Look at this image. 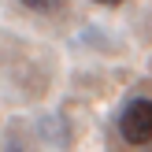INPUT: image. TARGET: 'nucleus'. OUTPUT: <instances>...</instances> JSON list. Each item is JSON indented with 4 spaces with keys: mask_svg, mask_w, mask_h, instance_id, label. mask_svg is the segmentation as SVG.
Wrapping results in <instances>:
<instances>
[{
    "mask_svg": "<svg viewBox=\"0 0 152 152\" xmlns=\"http://www.w3.org/2000/svg\"><path fill=\"white\" fill-rule=\"evenodd\" d=\"M119 134L130 145H148L152 141V96H134L119 111Z\"/></svg>",
    "mask_w": 152,
    "mask_h": 152,
    "instance_id": "obj_1",
    "label": "nucleus"
},
{
    "mask_svg": "<svg viewBox=\"0 0 152 152\" xmlns=\"http://www.w3.org/2000/svg\"><path fill=\"white\" fill-rule=\"evenodd\" d=\"M22 4H26L30 11H37V15H52V11L63 7V0H22Z\"/></svg>",
    "mask_w": 152,
    "mask_h": 152,
    "instance_id": "obj_2",
    "label": "nucleus"
},
{
    "mask_svg": "<svg viewBox=\"0 0 152 152\" xmlns=\"http://www.w3.org/2000/svg\"><path fill=\"white\" fill-rule=\"evenodd\" d=\"M4 152H22V145H19V141H7V148Z\"/></svg>",
    "mask_w": 152,
    "mask_h": 152,
    "instance_id": "obj_3",
    "label": "nucleus"
},
{
    "mask_svg": "<svg viewBox=\"0 0 152 152\" xmlns=\"http://www.w3.org/2000/svg\"><path fill=\"white\" fill-rule=\"evenodd\" d=\"M93 4H108L111 7V4H123V0H93Z\"/></svg>",
    "mask_w": 152,
    "mask_h": 152,
    "instance_id": "obj_4",
    "label": "nucleus"
}]
</instances>
